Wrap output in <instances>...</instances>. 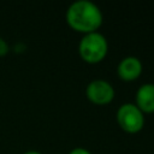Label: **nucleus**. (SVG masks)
Instances as JSON below:
<instances>
[{
    "mask_svg": "<svg viewBox=\"0 0 154 154\" xmlns=\"http://www.w3.org/2000/svg\"><path fill=\"white\" fill-rule=\"evenodd\" d=\"M67 24L78 32L89 34L97 31L102 24V13L97 5L89 0L72 2L66 11Z\"/></svg>",
    "mask_w": 154,
    "mask_h": 154,
    "instance_id": "1",
    "label": "nucleus"
},
{
    "mask_svg": "<svg viewBox=\"0 0 154 154\" xmlns=\"http://www.w3.org/2000/svg\"><path fill=\"white\" fill-rule=\"evenodd\" d=\"M108 52V43L106 37L97 32H89L85 34L78 45V53L81 58L89 63V64H96L103 60Z\"/></svg>",
    "mask_w": 154,
    "mask_h": 154,
    "instance_id": "2",
    "label": "nucleus"
},
{
    "mask_svg": "<svg viewBox=\"0 0 154 154\" xmlns=\"http://www.w3.org/2000/svg\"><path fill=\"white\" fill-rule=\"evenodd\" d=\"M117 122L124 131L136 134L143 129L144 116L135 103L128 102L119 106L117 111Z\"/></svg>",
    "mask_w": 154,
    "mask_h": 154,
    "instance_id": "3",
    "label": "nucleus"
},
{
    "mask_svg": "<svg viewBox=\"0 0 154 154\" xmlns=\"http://www.w3.org/2000/svg\"><path fill=\"white\" fill-rule=\"evenodd\" d=\"M85 95L89 101L95 105H107L114 97V88L112 84L105 79L91 81L85 89Z\"/></svg>",
    "mask_w": 154,
    "mask_h": 154,
    "instance_id": "4",
    "label": "nucleus"
},
{
    "mask_svg": "<svg viewBox=\"0 0 154 154\" xmlns=\"http://www.w3.org/2000/svg\"><path fill=\"white\" fill-rule=\"evenodd\" d=\"M117 72L119 78L125 82L135 81L142 73V63L136 57H126L118 64Z\"/></svg>",
    "mask_w": 154,
    "mask_h": 154,
    "instance_id": "5",
    "label": "nucleus"
},
{
    "mask_svg": "<svg viewBox=\"0 0 154 154\" xmlns=\"http://www.w3.org/2000/svg\"><path fill=\"white\" fill-rule=\"evenodd\" d=\"M142 113L154 112V84L144 83L136 91V103Z\"/></svg>",
    "mask_w": 154,
    "mask_h": 154,
    "instance_id": "6",
    "label": "nucleus"
},
{
    "mask_svg": "<svg viewBox=\"0 0 154 154\" xmlns=\"http://www.w3.org/2000/svg\"><path fill=\"white\" fill-rule=\"evenodd\" d=\"M8 49H10L8 43H7L2 37H0V57L5 55V54L8 52Z\"/></svg>",
    "mask_w": 154,
    "mask_h": 154,
    "instance_id": "7",
    "label": "nucleus"
},
{
    "mask_svg": "<svg viewBox=\"0 0 154 154\" xmlns=\"http://www.w3.org/2000/svg\"><path fill=\"white\" fill-rule=\"evenodd\" d=\"M69 154H91L88 149L85 148H82V147H77V148H73Z\"/></svg>",
    "mask_w": 154,
    "mask_h": 154,
    "instance_id": "8",
    "label": "nucleus"
},
{
    "mask_svg": "<svg viewBox=\"0 0 154 154\" xmlns=\"http://www.w3.org/2000/svg\"><path fill=\"white\" fill-rule=\"evenodd\" d=\"M23 154H41V153L37 152V150H28V152H25V153H23Z\"/></svg>",
    "mask_w": 154,
    "mask_h": 154,
    "instance_id": "9",
    "label": "nucleus"
}]
</instances>
